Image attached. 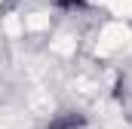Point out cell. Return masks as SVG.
I'll list each match as a JSON object with an SVG mask.
<instances>
[{"instance_id":"7a4b0ae2","label":"cell","mask_w":132,"mask_h":129,"mask_svg":"<svg viewBox=\"0 0 132 129\" xmlns=\"http://www.w3.org/2000/svg\"><path fill=\"white\" fill-rule=\"evenodd\" d=\"M55 6H59L62 12H77V9H86L89 0H55Z\"/></svg>"},{"instance_id":"6da1fadb","label":"cell","mask_w":132,"mask_h":129,"mask_svg":"<svg viewBox=\"0 0 132 129\" xmlns=\"http://www.w3.org/2000/svg\"><path fill=\"white\" fill-rule=\"evenodd\" d=\"M83 126H86V117L80 111H62V114H55L49 120L46 129H83Z\"/></svg>"}]
</instances>
